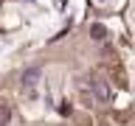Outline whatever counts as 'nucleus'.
Instances as JSON below:
<instances>
[{"instance_id": "1", "label": "nucleus", "mask_w": 135, "mask_h": 126, "mask_svg": "<svg viewBox=\"0 0 135 126\" xmlns=\"http://www.w3.org/2000/svg\"><path fill=\"white\" fill-rule=\"evenodd\" d=\"M90 87H93V95H96V101H101V104L113 101V90H110V84L104 81V78H99V76H90Z\"/></svg>"}, {"instance_id": "2", "label": "nucleus", "mask_w": 135, "mask_h": 126, "mask_svg": "<svg viewBox=\"0 0 135 126\" xmlns=\"http://www.w3.org/2000/svg\"><path fill=\"white\" fill-rule=\"evenodd\" d=\"M40 67H31V70H25L23 73V90L25 92H31V87H37V81H40Z\"/></svg>"}, {"instance_id": "3", "label": "nucleus", "mask_w": 135, "mask_h": 126, "mask_svg": "<svg viewBox=\"0 0 135 126\" xmlns=\"http://www.w3.org/2000/svg\"><path fill=\"white\" fill-rule=\"evenodd\" d=\"M8 120H11V109H8L6 104H0V126H6Z\"/></svg>"}, {"instance_id": "4", "label": "nucleus", "mask_w": 135, "mask_h": 126, "mask_svg": "<svg viewBox=\"0 0 135 126\" xmlns=\"http://www.w3.org/2000/svg\"><path fill=\"white\" fill-rule=\"evenodd\" d=\"M90 34H93V39H104V36H107V28H104V25H93Z\"/></svg>"}, {"instance_id": "5", "label": "nucleus", "mask_w": 135, "mask_h": 126, "mask_svg": "<svg viewBox=\"0 0 135 126\" xmlns=\"http://www.w3.org/2000/svg\"><path fill=\"white\" fill-rule=\"evenodd\" d=\"M25 3H31V0H25Z\"/></svg>"}]
</instances>
